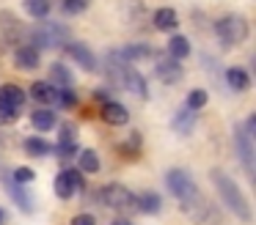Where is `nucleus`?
<instances>
[{"label": "nucleus", "mask_w": 256, "mask_h": 225, "mask_svg": "<svg viewBox=\"0 0 256 225\" xmlns=\"http://www.w3.org/2000/svg\"><path fill=\"white\" fill-rule=\"evenodd\" d=\"M30 124H34L36 132H50V129H56V113L47 107H39L30 113Z\"/></svg>", "instance_id": "a211bd4d"}, {"label": "nucleus", "mask_w": 256, "mask_h": 225, "mask_svg": "<svg viewBox=\"0 0 256 225\" xmlns=\"http://www.w3.org/2000/svg\"><path fill=\"white\" fill-rule=\"evenodd\" d=\"M52 187H56V195L61 198V201H69V198H74L80 190H83V173L80 170H61V173L56 176V181H52Z\"/></svg>", "instance_id": "0eeeda50"}, {"label": "nucleus", "mask_w": 256, "mask_h": 225, "mask_svg": "<svg viewBox=\"0 0 256 225\" xmlns=\"http://www.w3.org/2000/svg\"><path fill=\"white\" fill-rule=\"evenodd\" d=\"M135 206L140 209V212H146V214H157L160 212V195L157 192H140L138 198H135Z\"/></svg>", "instance_id": "412c9836"}, {"label": "nucleus", "mask_w": 256, "mask_h": 225, "mask_svg": "<svg viewBox=\"0 0 256 225\" xmlns=\"http://www.w3.org/2000/svg\"><path fill=\"white\" fill-rule=\"evenodd\" d=\"M39 60H42V58H39V49L30 47V44H20L17 52H14V63H17L22 71L39 69Z\"/></svg>", "instance_id": "4468645a"}, {"label": "nucleus", "mask_w": 256, "mask_h": 225, "mask_svg": "<svg viewBox=\"0 0 256 225\" xmlns=\"http://www.w3.org/2000/svg\"><path fill=\"white\" fill-rule=\"evenodd\" d=\"M30 96L39 104H56L58 102V88H52L47 80H39V82L30 85Z\"/></svg>", "instance_id": "dca6fc26"}, {"label": "nucleus", "mask_w": 256, "mask_h": 225, "mask_svg": "<svg viewBox=\"0 0 256 225\" xmlns=\"http://www.w3.org/2000/svg\"><path fill=\"white\" fill-rule=\"evenodd\" d=\"M28 41L30 47L42 49H56V47H64L69 41V30L58 22H47V19H39L34 27L28 30Z\"/></svg>", "instance_id": "f03ea898"}, {"label": "nucleus", "mask_w": 256, "mask_h": 225, "mask_svg": "<svg viewBox=\"0 0 256 225\" xmlns=\"http://www.w3.org/2000/svg\"><path fill=\"white\" fill-rule=\"evenodd\" d=\"M100 115H102V121L110 124V126H124L130 121V110L124 107V104H118V102H102Z\"/></svg>", "instance_id": "9b49d317"}, {"label": "nucleus", "mask_w": 256, "mask_h": 225, "mask_svg": "<svg viewBox=\"0 0 256 225\" xmlns=\"http://www.w3.org/2000/svg\"><path fill=\"white\" fill-rule=\"evenodd\" d=\"M234 148H237V157L245 173L254 176V143H250V132L245 126H234Z\"/></svg>", "instance_id": "6e6552de"}, {"label": "nucleus", "mask_w": 256, "mask_h": 225, "mask_svg": "<svg viewBox=\"0 0 256 225\" xmlns=\"http://www.w3.org/2000/svg\"><path fill=\"white\" fill-rule=\"evenodd\" d=\"M25 107V93L20 85H0V121H14Z\"/></svg>", "instance_id": "39448f33"}, {"label": "nucleus", "mask_w": 256, "mask_h": 225, "mask_svg": "<svg viewBox=\"0 0 256 225\" xmlns=\"http://www.w3.org/2000/svg\"><path fill=\"white\" fill-rule=\"evenodd\" d=\"M0 30H3L6 41H12V44L28 41V27H25L22 22L12 14V11H0Z\"/></svg>", "instance_id": "1a4fd4ad"}, {"label": "nucleus", "mask_w": 256, "mask_h": 225, "mask_svg": "<svg viewBox=\"0 0 256 225\" xmlns=\"http://www.w3.org/2000/svg\"><path fill=\"white\" fill-rule=\"evenodd\" d=\"M226 82H228V88H232V91H237V93H242V91H248V88H250L248 71L240 69V66H232V69H226Z\"/></svg>", "instance_id": "f3484780"}, {"label": "nucleus", "mask_w": 256, "mask_h": 225, "mask_svg": "<svg viewBox=\"0 0 256 225\" xmlns=\"http://www.w3.org/2000/svg\"><path fill=\"white\" fill-rule=\"evenodd\" d=\"M3 184H6V190H8V198H12V201L17 203V206L22 209V212H34V201H30V195L17 184V181L12 179V173L3 176Z\"/></svg>", "instance_id": "ddd939ff"}, {"label": "nucleus", "mask_w": 256, "mask_h": 225, "mask_svg": "<svg viewBox=\"0 0 256 225\" xmlns=\"http://www.w3.org/2000/svg\"><path fill=\"white\" fill-rule=\"evenodd\" d=\"M157 77H160L166 85H174V82L182 80V66H179L176 58H166L162 55L160 60H157Z\"/></svg>", "instance_id": "f8f14e48"}, {"label": "nucleus", "mask_w": 256, "mask_h": 225, "mask_svg": "<svg viewBox=\"0 0 256 225\" xmlns=\"http://www.w3.org/2000/svg\"><path fill=\"white\" fill-rule=\"evenodd\" d=\"M210 179H212V184H215L218 195L223 198V203L234 212V217H240L242 223H250V206H248V201H245L242 190L237 187V181L228 179V176L218 168L210 170Z\"/></svg>", "instance_id": "f257e3e1"}, {"label": "nucleus", "mask_w": 256, "mask_h": 225, "mask_svg": "<svg viewBox=\"0 0 256 225\" xmlns=\"http://www.w3.org/2000/svg\"><path fill=\"white\" fill-rule=\"evenodd\" d=\"M50 82L52 88H72V74H69V69L64 63H52L50 66Z\"/></svg>", "instance_id": "aec40b11"}, {"label": "nucleus", "mask_w": 256, "mask_h": 225, "mask_svg": "<svg viewBox=\"0 0 256 225\" xmlns=\"http://www.w3.org/2000/svg\"><path fill=\"white\" fill-rule=\"evenodd\" d=\"M152 22H154L157 30L168 33V30H176V27H179V14H176V8H171V5H162V8L154 11Z\"/></svg>", "instance_id": "2eb2a0df"}, {"label": "nucleus", "mask_w": 256, "mask_h": 225, "mask_svg": "<svg viewBox=\"0 0 256 225\" xmlns=\"http://www.w3.org/2000/svg\"><path fill=\"white\" fill-rule=\"evenodd\" d=\"M22 5L28 11V16H34V19H44L50 14V0H22Z\"/></svg>", "instance_id": "393cba45"}, {"label": "nucleus", "mask_w": 256, "mask_h": 225, "mask_svg": "<svg viewBox=\"0 0 256 225\" xmlns=\"http://www.w3.org/2000/svg\"><path fill=\"white\" fill-rule=\"evenodd\" d=\"M12 179L17 181V184H30V181L36 179V173H34V170H30V168H14Z\"/></svg>", "instance_id": "c756f323"}, {"label": "nucleus", "mask_w": 256, "mask_h": 225, "mask_svg": "<svg viewBox=\"0 0 256 225\" xmlns=\"http://www.w3.org/2000/svg\"><path fill=\"white\" fill-rule=\"evenodd\" d=\"M91 5V0H64V11H66V14H83L86 8H88Z\"/></svg>", "instance_id": "c85d7f7f"}, {"label": "nucleus", "mask_w": 256, "mask_h": 225, "mask_svg": "<svg viewBox=\"0 0 256 225\" xmlns=\"http://www.w3.org/2000/svg\"><path fill=\"white\" fill-rule=\"evenodd\" d=\"M78 162H80V173H96V170H100V157H96V151H91V148H83V151L78 154Z\"/></svg>", "instance_id": "5701e85b"}, {"label": "nucleus", "mask_w": 256, "mask_h": 225, "mask_svg": "<svg viewBox=\"0 0 256 225\" xmlns=\"http://www.w3.org/2000/svg\"><path fill=\"white\" fill-rule=\"evenodd\" d=\"M52 146L44 140V137H28L25 140V154H30V157H44V154H50Z\"/></svg>", "instance_id": "b1692460"}, {"label": "nucleus", "mask_w": 256, "mask_h": 225, "mask_svg": "<svg viewBox=\"0 0 256 225\" xmlns=\"http://www.w3.org/2000/svg\"><path fill=\"white\" fill-rule=\"evenodd\" d=\"M215 33L223 47H237V44H242L248 38V22L240 14H226L215 22Z\"/></svg>", "instance_id": "7ed1b4c3"}, {"label": "nucleus", "mask_w": 256, "mask_h": 225, "mask_svg": "<svg viewBox=\"0 0 256 225\" xmlns=\"http://www.w3.org/2000/svg\"><path fill=\"white\" fill-rule=\"evenodd\" d=\"M184 104H188V110H196V113H198V110L206 104V91H201V88L190 91V93H188V99H184Z\"/></svg>", "instance_id": "bb28decb"}, {"label": "nucleus", "mask_w": 256, "mask_h": 225, "mask_svg": "<svg viewBox=\"0 0 256 225\" xmlns=\"http://www.w3.org/2000/svg\"><path fill=\"white\" fill-rule=\"evenodd\" d=\"M113 225H130V223H113Z\"/></svg>", "instance_id": "72a5a7b5"}, {"label": "nucleus", "mask_w": 256, "mask_h": 225, "mask_svg": "<svg viewBox=\"0 0 256 225\" xmlns=\"http://www.w3.org/2000/svg\"><path fill=\"white\" fill-rule=\"evenodd\" d=\"M58 129H61V140H74V126L72 124H61V126H58Z\"/></svg>", "instance_id": "2f4dec72"}, {"label": "nucleus", "mask_w": 256, "mask_h": 225, "mask_svg": "<svg viewBox=\"0 0 256 225\" xmlns=\"http://www.w3.org/2000/svg\"><path fill=\"white\" fill-rule=\"evenodd\" d=\"M0 223H3V209H0Z\"/></svg>", "instance_id": "473e14b6"}, {"label": "nucleus", "mask_w": 256, "mask_h": 225, "mask_svg": "<svg viewBox=\"0 0 256 225\" xmlns=\"http://www.w3.org/2000/svg\"><path fill=\"white\" fill-rule=\"evenodd\" d=\"M168 55L176 58V60L188 58V55H190V41L184 36H171V38H168Z\"/></svg>", "instance_id": "4be33fe9"}, {"label": "nucleus", "mask_w": 256, "mask_h": 225, "mask_svg": "<svg viewBox=\"0 0 256 225\" xmlns=\"http://www.w3.org/2000/svg\"><path fill=\"white\" fill-rule=\"evenodd\" d=\"M166 187L171 190V195L176 198L179 203H188V201H196L198 198V187L196 181L190 179V173H184L182 168H171L166 173Z\"/></svg>", "instance_id": "20e7f679"}, {"label": "nucleus", "mask_w": 256, "mask_h": 225, "mask_svg": "<svg viewBox=\"0 0 256 225\" xmlns=\"http://www.w3.org/2000/svg\"><path fill=\"white\" fill-rule=\"evenodd\" d=\"M72 225H96V220L91 217V214H74Z\"/></svg>", "instance_id": "7c9ffc66"}, {"label": "nucleus", "mask_w": 256, "mask_h": 225, "mask_svg": "<svg viewBox=\"0 0 256 225\" xmlns=\"http://www.w3.org/2000/svg\"><path fill=\"white\" fill-rule=\"evenodd\" d=\"M64 47H66L69 58H72L74 63H80V69H83V71H96V58H94V52H91L86 44H80V41H66Z\"/></svg>", "instance_id": "9d476101"}, {"label": "nucleus", "mask_w": 256, "mask_h": 225, "mask_svg": "<svg viewBox=\"0 0 256 225\" xmlns=\"http://www.w3.org/2000/svg\"><path fill=\"white\" fill-rule=\"evenodd\" d=\"M100 201L105 203V206L116 209V212H124V209L135 206V195L124 184H108L105 190L100 192Z\"/></svg>", "instance_id": "423d86ee"}, {"label": "nucleus", "mask_w": 256, "mask_h": 225, "mask_svg": "<svg viewBox=\"0 0 256 225\" xmlns=\"http://www.w3.org/2000/svg\"><path fill=\"white\" fill-rule=\"evenodd\" d=\"M122 55L132 63V60H144V58H149L152 55V47L149 44H127V47L122 49Z\"/></svg>", "instance_id": "a878e982"}, {"label": "nucleus", "mask_w": 256, "mask_h": 225, "mask_svg": "<svg viewBox=\"0 0 256 225\" xmlns=\"http://www.w3.org/2000/svg\"><path fill=\"white\" fill-rule=\"evenodd\" d=\"M174 129H176V135H190L196 129V110H179L174 115Z\"/></svg>", "instance_id": "6ab92c4d"}, {"label": "nucleus", "mask_w": 256, "mask_h": 225, "mask_svg": "<svg viewBox=\"0 0 256 225\" xmlns=\"http://www.w3.org/2000/svg\"><path fill=\"white\" fill-rule=\"evenodd\" d=\"M56 104L72 110V107H78V96H74L72 88H58V102H56Z\"/></svg>", "instance_id": "cd10ccee"}]
</instances>
